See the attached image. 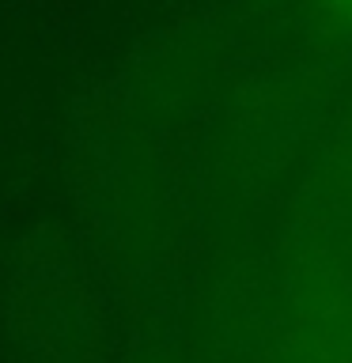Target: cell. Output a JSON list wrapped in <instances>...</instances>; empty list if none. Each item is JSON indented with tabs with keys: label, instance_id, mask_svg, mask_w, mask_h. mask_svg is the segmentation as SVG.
<instances>
[{
	"label": "cell",
	"instance_id": "obj_1",
	"mask_svg": "<svg viewBox=\"0 0 352 363\" xmlns=\"http://www.w3.org/2000/svg\"><path fill=\"white\" fill-rule=\"evenodd\" d=\"M329 4H334L337 11H345V16H352V0H329Z\"/></svg>",
	"mask_w": 352,
	"mask_h": 363
}]
</instances>
